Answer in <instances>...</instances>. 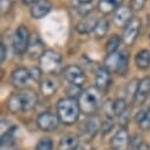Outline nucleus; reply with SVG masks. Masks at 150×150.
Masks as SVG:
<instances>
[{"instance_id": "nucleus-17", "label": "nucleus", "mask_w": 150, "mask_h": 150, "mask_svg": "<svg viewBox=\"0 0 150 150\" xmlns=\"http://www.w3.org/2000/svg\"><path fill=\"white\" fill-rule=\"evenodd\" d=\"M123 0H99L98 8L102 13L109 14L121 7Z\"/></svg>"}, {"instance_id": "nucleus-11", "label": "nucleus", "mask_w": 150, "mask_h": 150, "mask_svg": "<svg viewBox=\"0 0 150 150\" xmlns=\"http://www.w3.org/2000/svg\"><path fill=\"white\" fill-rule=\"evenodd\" d=\"M130 145V137L127 129L122 128L111 138V146L114 150H127Z\"/></svg>"}, {"instance_id": "nucleus-26", "label": "nucleus", "mask_w": 150, "mask_h": 150, "mask_svg": "<svg viewBox=\"0 0 150 150\" xmlns=\"http://www.w3.org/2000/svg\"><path fill=\"white\" fill-rule=\"evenodd\" d=\"M130 148L131 150H148L146 143L139 136H134L132 138H130Z\"/></svg>"}, {"instance_id": "nucleus-28", "label": "nucleus", "mask_w": 150, "mask_h": 150, "mask_svg": "<svg viewBox=\"0 0 150 150\" xmlns=\"http://www.w3.org/2000/svg\"><path fill=\"white\" fill-rule=\"evenodd\" d=\"M67 95H69V97L70 98H74L76 99L78 96H81L82 95V86H79V85H74V84H70V86L67 88Z\"/></svg>"}, {"instance_id": "nucleus-25", "label": "nucleus", "mask_w": 150, "mask_h": 150, "mask_svg": "<svg viewBox=\"0 0 150 150\" xmlns=\"http://www.w3.org/2000/svg\"><path fill=\"white\" fill-rule=\"evenodd\" d=\"M98 20L96 19H84L81 24L77 25V30L81 32V33H88V32H92L96 24H97Z\"/></svg>"}, {"instance_id": "nucleus-37", "label": "nucleus", "mask_w": 150, "mask_h": 150, "mask_svg": "<svg viewBox=\"0 0 150 150\" xmlns=\"http://www.w3.org/2000/svg\"><path fill=\"white\" fill-rule=\"evenodd\" d=\"M7 150H16V149H7Z\"/></svg>"}, {"instance_id": "nucleus-8", "label": "nucleus", "mask_w": 150, "mask_h": 150, "mask_svg": "<svg viewBox=\"0 0 150 150\" xmlns=\"http://www.w3.org/2000/svg\"><path fill=\"white\" fill-rule=\"evenodd\" d=\"M60 120L58 115H54L52 112H43L37 117V125L43 131H53L58 128Z\"/></svg>"}, {"instance_id": "nucleus-6", "label": "nucleus", "mask_w": 150, "mask_h": 150, "mask_svg": "<svg viewBox=\"0 0 150 150\" xmlns=\"http://www.w3.org/2000/svg\"><path fill=\"white\" fill-rule=\"evenodd\" d=\"M30 47V32L27 27L19 26L13 37V49L18 54L25 53Z\"/></svg>"}, {"instance_id": "nucleus-20", "label": "nucleus", "mask_w": 150, "mask_h": 150, "mask_svg": "<svg viewBox=\"0 0 150 150\" xmlns=\"http://www.w3.org/2000/svg\"><path fill=\"white\" fill-rule=\"evenodd\" d=\"M57 88H58V84L54 79L52 78H45L42 83H40V91L44 96L49 97V96H52L56 91H57Z\"/></svg>"}, {"instance_id": "nucleus-35", "label": "nucleus", "mask_w": 150, "mask_h": 150, "mask_svg": "<svg viewBox=\"0 0 150 150\" xmlns=\"http://www.w3.org/2000/svg\"><path fill=\"white\" fill-rule=\"evenodd\" d=\"M77 1H79L81 4H90L92 0H77Z\"/></svg>"}, {"instance_id": "nucleus-14", "label": "nucleus", "mask_w": 150, "mask_h": 150, "mask_svg": "<svg viewBox=\"0 0 150 150\" xmlns=\"http://www.w3.org/2000/svg\"><path fill=\"white\" fill-rule=\"evenodd\" d=\"M51 7L52 5L50 0H38L31 8V16L34 19H42L51 11Z\"/></svg>"}, {"instance_id": "nucleus-29", "label": "nucleus", "mask_w": 150, "mask_h": 150, "mask_svg": "<svg viewBox=\"0 0 150 150\" xmlns=\"http://www.w3.org/2000/svg\"><path fill=\"white\" fill-rule=\"evenodd\" d=\"M138 125L142 130H149L150 129V109L144 114V116L141 120V122L138 123Z\"/></svg>"}, {"instance_id": "nucleus-36", "label": "nucleus", "mask_w": 150, "mask_h": 150, "mask_svg": "<svg viewBox=\"0 0 150 150\" xmlns=\"http://www.w3.org/2000/svg\"><path fill=\"white\" fill-rule=\"evenodd\" d=\"M74 150H85V149H84V148H79V146H77V148L74 149Z\"/></svg>"}, {"instance_id": "nucleus-5", "label": "nucleus", "mask_w": 150, "mask_h": 150, "mask_svg": "<svg viewBox=\"0 0 150 150\" xmlns=\"http://www.w3.org/2000/svg\"><path fill=\"white\" fill-rule=\"evenodd\" d=\"M62 56L52 50L45 51L44 54L40 57L39 63H40V69L43 72H47V73H52L54 72L62 64Z\"/></svg>"}, {"instance_id": "nucleus-31", "label": "nucleus", "mask_w": 150, "mask_h": 150, "mask_svg": "<svg viewBox=\"0 0 150 150\" xmlns=\"http://www.w3.org/2000/svg\"><path fill=\"white\" fill-rule=\"evenodd\" d=\"M30 72H31L32 79H34V81H39L42 77V73H43L42 69H39V67H32V69H30Z\"/></svg>"}, {"instance_id": "nucleus-33", "label": "nucleus", "mask_w": 150, "mask_h": 150, "mask_svg": "<svg viewBox=\"0 0 150 150\" xmlns=\"http://www.w3.org/2000/svg\"><path fill=\"white\" fill-rule=\"evenodd\" d=\"M0 50H1V57H0V60H1V63H4L5 59H6V56H7L6 46H5L4 44H1V46H0Z\"/></svg>"}, {"instance_id": "nucleus-9", "label": "nucleus", "mask_w": 150, "mask_h": 150, "mask_svg": "<svg viewBox=\"0 0 150 150\" xmlns=\"http://www.w3.org/2000/svg\"><path fill=\"white\" fill-rule=\"evenodd\" d=\"M141 32V20L138 18H132L131 21L125 26L123 33V42L127 45H131L135 43L137 37Z\"/></svg>"}, {"instance_id": "nucleus-10", "label": "nucleus", "mask_w": 150, "mask_h": 150, "mask_svg": "<svg viewBox=\"0 0 150 150\" xmlns=\"http://www.w3.org/2000/svg\"><path fill=\"white\" fill-rule=\"evenodd\" d=\"M31 78L32 77H31L30 70H27L25 67H18L11 74V83L13 86L20 89V88L26 86Z\"/></svg>"}, {"instance_id": "nucleus-15", "label": "nucleus", "mask_w": 150, "mask_h": 150, "mask_svg": "<svg viewBox=\"0 0 150 150\" xmlns=\"http://www.w3.org/2000/svg\"><path fill=\"white\" fill-rule=\"evenodd\" d=\"M132 17H131V11L128 7H120L118 10L115 11L114 18L112 21L117 27H125L130 21H131Z\"/></svg>"}, {"instance_id": "nucleus-21", "label": "nucleus", "mask_w": 150, "mask_h": 150, "mask_svg": "<svg viewBox=\"0 0 150 150\" xmlns=\"http://www.w3.org/2000/svg\"><path fill=\"white\" fill-rule=\"evenodd\" d=\"M28 54L31 58L33 59H40V57L44 54L45 50H44V44L39 40V39H35L32 44H30V47H28Z\"/></svg>"}, {"instance_id": "nucleus-13", "label": "nucleus", "mask_w": 150, "mask_h": 150, "mask_svg": "<svg viewBox=\"0 0 150 150\" xmlns=\"http://www.w3.org/2000/svg\"><path fill=\"white\" fill-rule=\"evenodd\" d=\"M96 88L99 91H105L111 85L110 71L106 67H99L96 72Z\"/></svg>"}, {"instance_id": "nucleus-7", "label": "nucleus", "mask_w": 150, "mask_h": 150, "mask_svg": "<svg viewBox=\"0 0 150 150\" xmlns=\"http://www.w3.org/2000/svg\"><path fill=\"white\" fill-rule=\"evenodd\" d=\"M64 78L70 84L79 85V86H82L85 83V81H86L84 71L78 65H69L67 67H65V70H64Z\"/></svg>"}, {"instance_id": "nucleus-27", "label": "nucleus", "mask_w": 150, "mask_h": 150, "mask_svg": "<svg viewBox=\"0 0 150 150\" xmlns=\"http://www.w3.org/2000/svg\"><path fill=\"white\" fill-rule=\"evenodd\" d=\"M53 148V143L50 138H43L37 143L34 150H52Z\"/></svg>"}, {"instance_id": "nucleus-34", "label": "nucleus", "mask_w": 150, "mask_h": 150, "mask_svg": "<svg viewBox=\"0 0 150 150\" xmlns=\"http://www.w3.org/2000/svg\"><path fill=\"white\" fill-rule=\"evenodd\" d=\"M24 1V4H26V5H31V4H35L38 0H23Z\"/></svg>"}, {"instance_id": "nucleus-30", "label": "nucleus", "mask_w": 150, "mask_h": 150, "mask_svg": "<svg viewBox=\"0 0 150 150\" xmlns=\"http://www.w3.org/2000/svg\"><path fill=\"white\" fill-rule=\"evenodd\" d=\"M145 4H146V0H131L130 7L134 11H141Z\"/></svg>"}, {"instance_id": "nucleus-24", "label": "nucleus", "mask_w": 150, "mask_h": 150, "mask_svg": "<svg viewBox=\"0 0 150 150\" xmlns=\"http://www.w3.org/2000/svg\"><path fill=\"white\" fill-rule=\"evenodd\" d=\"M121 43H122V39H121L120 35H112L111 38L108 40V43H106V47H105L106 53L108 54H111V53L117 52Z\"/></svg>"}, {"instance_id": "nucleus-1", "label": "nucleus", "mask_w": 150, "mask_h": 150, "mask_svg": "<svg viewBox=\"0 0 150 150\" xmlns=\"http://www.w3.org/2000/svg\"><path fill=\"white\" fill-rule=\"evenodd\" d=\"M38 102V97L37 93L27 90L18 93L11 95V97L7 100V108L11 112H20V111H30L32 110Z\"/></svg>"}, {"instance_id": "nucleus-4", "label": "nucleus", "mask_w": 150, "mask_h": 150, "mask_svg": "<svg viewBox=\"0 0 150 150\" xmlns=\"http://www.w3.org/2000/svg\"><path fill=\"white\" fill-rule=\"evenodd\" d=\"M104 67L110 72H117L118 74H125L128 71V56L125 52H115L108 54L104 60Z\"/></svg>"}, {"instance_id": "nucleus-22", "label": "nucleus", "mask_w": 150, "mask_h": 150, "mask_svg": "<svg viewBox=\"0 0 150 150\" xmlns=\"http://www.w3.org/2000/svg\"><path fill=\"white\" fill-rule=\"evenodd\" d=\"M100 127H102V124L99 122V118L96 116H92L85 123V132L90 136H93L97 131H99Z\"/></svg>"}, {"instance_id": "nucleus-3", "label": "nucleus", "mask_w": 150, "mask_h": 150, "mask_svg": "<svg viewBox=\"0 0 150 150\" xmlns=\"http://www.w3.org/2000/svg\"><path fill=\"white\" fill-rule=\"evenodd\" d=\"M81 111L84 112L85 115H93L98 110L102 103V97L98 89L90 88L82 92L78 99Z\"/></svg>"}, {"instance_id": "nucleus-12", "label": "nucleus", "mask_w": 150, "mask_h": 150, "mask_svg": "<svg viewBox=\"0 0 150 150\" xmlns=\"http://www.w3.org/2000/svg\"><path fill=\"white\" fill-rule=\"evenodd\" d=\"M149 95H150V77H144L143 79L139 81L137 91L134 97V102L138 105L143 104L149 97Z\"/></svg>"}, {"instance_id": "nucleus-16", "label": "nucleus", "mask_w": 150, "mask_h": 150, "mask_svg": "<svg viewBox=\"0 0 150 150\" xmlns=\"http://www.w3.org/2000/svg\"><path fill=\"white\" fill-rule=\"evenodd\" d=\"M79 139L76 135H66L60 138L58 143V150H74L78 146Z\"/></svg>"}, {"instance_id": "nucleus-23", "label": "nucleus", "mask_w": 150, "mask_h": 150, "mask_svg": "<svg viewBox=\"0 0 150 150\" xmlns=\"http://www.w3.org/2000/svg\"><path fill=\"white\" fill-rule=\"evenodd\" d=\"M109 30V23L105 20V19H100L97 21L93 31H92V34L95 38H103V37L106 34Z\"/></svg>"}, {"instance_id": "nucleus-18", "label": "nucleus", "mask_w": 150, "mask_h": 150, "mask_svg": "<svg viewBox=\"0 0 150 150\" xmlns=\"http://www.w3.org/2000/svg\"><path fill=\"white\" fill-rule=\"evenodd\" d=\"M127 111V102L123 98H118L110 104V117L111 116H117L122 117Z\"/></svg>"}, {"instance_id": "nucleus-19", "label": "nucleus", "mask_w": 150, "mask_h": 150, "mask_svg": "<svg viewBox=\"0 0 150 150\" xmlns=\"http://www.w3.org/2000/svg\"><path fill=\"white\" fill-rule=\"evenodd\" d=\"M135 63L139 70H146L150 66V52L148 50L139 51L135 57Z\"/></svg>"}, {"instance_id": "nucleus-32", "label": "nucleus", "mask_w": 150, "mask_h": 150, "mask_svg": "<svg viewBox=\"0 0 150 150\" xmlns=\"http://www.w3.org/2000/svg\"><path fill=\"white\" fill-rule=\"evenodd\" d=\"M12 7V0H1V13L5 14Z\"/></svg>"}, {"instance_id": "nucleus-2", "label": "nucleus", "mask_w": 150, "mask_h": 150, "mask_svg": "<svg viewBox=\"0 0 150 150\" xmlns=\"http://www.w3.org/2000/svg\"><path fill=\"white\" fill-rule=\"evenodd\" d=\"M79 103L74 98H63L57 103V114L62 123L71 125L77 122L79 117Z\"/></svg>"}]
</instances>
